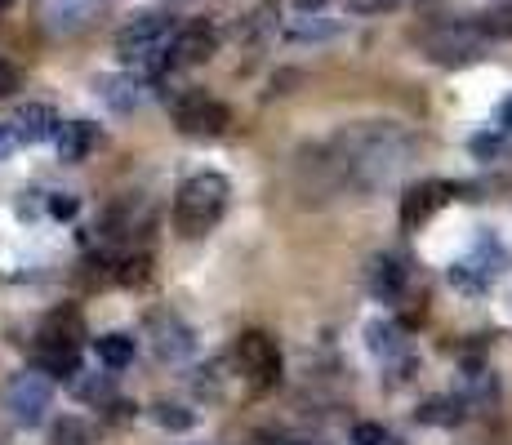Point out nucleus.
<instances>
[{
    "label": "nucleus",
    "mask_w": 512,
    "mask_h": 445,
    "mask_svg": "<svg viewBox=\"0 0 512 445\" xmlns=\"http://www.w3.org/2000/svg\"><path fill=\"white\" fill-rule=\"evenodd\" d=\"M343 156H339V174L357 178V183H383L406 165L410 156V138L392 125H366L339 138Z\"/></svg>",
    "instance_id": "nucleus-1"
},
{
    "label": "nucleus",
    "mask_w": 512,
    "mask_h": 445,
    "mask_svg": "<svg viewBox=\"0 0 512 445\" xmlns=\"http://www.w3.org/2000/svg\"><path fill=\"white\" fill-rule=\"evenodd\" d=\"M228 196H232V187L223 174H214V170L192 174L179 187V196H174V227H179L183 236L214 232L223 219V210H228Z\"/></svg>",
    "instance_id": "nucleus-2"
},
{
    "label": "nucleus",
    "mask_w": 512,
    "mask_h": 445,
    "mask_svg": "<svg viewBox=\"0 0 512 445\" xmlns=\"http://www.w3.org/2000/svg\"><path fill=\"white\" fill-rule=\"evenodd\" d=\"M174 32H179V27L170 23V14H139L116 32V54H121L125 63H143V67H152V72H161V67L170 63Z\"/></svg>",
    "instance_id": "nucleus-3"
},
{
    "label": "nucleus",
    "mask_w": 512,
    "mask_h": 445,
    "mask_svg": "<svg viewBox=\"0 0 512 445\" xmlns=\"http://www.w3.org/2000/svg\"><path fill=\"white\" fill-rule=\"evenodd\" d=\"M232 365L241 379H250L254 388H272L281 379V348L268 330H245L232 343Z\"/></svg>",
    "instance_id": "nucleus-4"
},
{
    "label": "nucleus",
    "mask_w": 512,
    "mask_h": 445,
    "mask_svg": "<svg viewBox=\"0 0 512 445\" xmlns=\"http://www.w3.org/2000/svg\"><path fill=\"white\" fill-rule=\"evenodd\" d=\"M170 112H174V125L192 138H219L232 125V112L219 98L205 94V89H183V94H174Z\"/></svg>",
    "instance_id": "nucleus-5"
},
{
    "label": "nucleus",
    "mask_w": 512,
    "mask_h": 445,
    "mask_svg": "<svg viewBox=\"0 0 512 445\" xmlns=\"http://www.w3.org/2000/svg\"><path fill=\"white\" fill-rule=\"evenodd\" d=\"M49 405H54V383H49L41 370H23L5 383V410L18 428H36V423H45Z\"/></svg>",
    "instance_id": "nucleus-6"
},
{
    "label": "nucleus",
    "mask_w": 512,
    "mask_h": 445,
    "mask_svg": "<svg viewBox=\"0 0 512 445\" xmlns=\"http://www.w3.org/2000/svg\"><path fill=\"white\" fill-rule=\"evenodd\" d=\"M459 192H464V187L446 183V178H428V183H415L406 196H401V227H406V232H419V227L428 223L432 214L441 210V205L455 201Z\"/></svg>",
    "instance_id": "nucleus-7"
},
{
    "label": "nucleus",
    "mask_w": 512,
    "mask_h": 445,
    "mask_svg": "<svg viewBox=\"0 0 512 445\" xmlns=\"http://www.w3.org/2000/svg\"><path fill=\"white\" fill-rule=\"evenodd\" d=\"M214 49H219V27L205 23V18H196V23H187V27L174 32L170 67H196V63H205V58H214Z\"/></svg>",
    "instance_id": "nucleus-8"
},
{
    "label": "nucleus",
    "mask_w": 512,
    "mask_h": 445,
    "mask_svg": "<svg viewBox=\"0 0 512 445\" xmlns=\"http://www.w3.org/2000/svg\"><path fill=\"white\" fill-rule=\"evenodd\" d=\"M147 330H152V348H156L161 361H183V356L196 348L192 330H187L179 316H170V312H156L152 321H147Z\"/></svg>",
    "instance_id": "nucleus-9"
},
{
    "label": "nucleus",
    "mask_w": 512,
    "mask_h": 445,
    "mask_svg": "<svg viewBox=\"0 0 512 445\" xmlns=\"http://www.w3.org/2000/svg\"><path fill=\"white\" fill-rule=\"evenodd\" d=\"M58 116H54V107H45V103H27V107H18V116H14V138L18 143H45V138H54L58 134Z\"/></svg>",
    "instance_id": "nucleus-10"
},
{
    "label": "nucleus",
    "mask_w": 512,
    "mask_h": 445,
    "mask_svg": "<svg viewBox=\"0 0 512 445\" xmlns=\"http://www.w3.org/2000/svg\"><path fill=\"white\" fill-rule=\"evenodd\" d=\"M477 41H481V32L468 23V27H450V32L432 36L428 49H432L437 63H468V58L477 54Z\"/></svg>",
    "instance_id": "nucleus-11"
},
{
    "label": "nucleus",
    "mask_w": 512,
    "mask_h": 445,
    "mask_svg": "<svg viewBox=\"0 0 512 445\" xmlns=\"http://www.w3.org/2000/svg\"><path fill=\"white\" fill-rule=\"evenodd\" d=\"M98 98H103L112 112H134L147 98V85L139 76H103V81H98Z\"/></svg>",
    "instance_id": "nucleus-12"
},
{
    "label": "nucleus",
    "mask_w": 512,
    "mask_h": 445,
    "mask_svg": "<svg viewBox=\"0 0 512 445\" xmlns=\"http://www.w3.org/2000/svg\"><path fill=\"white\" fill-rule=\"evenodd\" d=\"M94 143H98V130L90 121H67V125H58V134H54L58 161H85V156L94 152Z\"/></svg>",
    "instance_id": "nucleus-13"
},
{
    "label": "nucleus",
    "mask_w": 512,
    "mask_h": 445,
    "mask_svg": "<svg viewBox=\"0 0 512 445\" xmlns=\"http://www.w3.org/2000/svg\"><path fill=\"white\" fill-rule=\"evenodd\" d=\"M36 370L54 374V379H67V374L81 370V348H72V343H45V339H36Z\"/></svg>",
    "instance_id": "nucleus-14"
},
{
    "label": "nucleus",
    "mask_w": 512,
    "mask_h": 445,
    "mask_svg": "<svg viewBox=\"0 0 512 445\" xmlns=\"http://www.w3.org/2000/svg\"><path fill=\"white\" fill-rule=\"evenodd\" d=\"M370 290H374V299H383V303L401 299V290H406V267H401V259H392V254L374 259L370 263Z\"/></svg>",
    "instance_id": "nucleus-15"
},
{
    "label": "nucleus",
    "mask_w": 512,
    "mask_h": 445,
    "mask_svg": "<svg viewBox=\"0 0 512 445\" xmlns=\"http://www.w3.org/2000/svg\"><path fill=\"white\" fill-rule=\"evenodd\" d=\"M36 339H45V343H72V348H81V339H85L81 312H72V308H67V312H49Z\"/></svg>",
    "instance_id": "nucleus-16"
},
{
    "label": "nucleus",
    "mask_w": 512,
    "mask_h": 445,
    "mask_svg": "<svg viewBox=\"0 0 512 445\" xmlns=\"http://www.w3.org/2000/svg\"><path fill=\"white\" fill-rule=\"evenodd\" d=\"M277 18H281V5H277V0H268V5H259V9H250V14L236 23V41L259 45L263 36L277 32Z\"/></svg>",
    "instance_id": "nucleus-17"
},
{
    "label": "nucleus",
    "mask_w": 512,
    "mask_h": 445,
    "mask_svg": "<svg viewBox=\"0 0 512 445\" xmlns=\"http://www.w3.org/2000/svg\"><path fill=\"white\" fill-rule=\"evenodd\" d=\"M464 414V397H428L419 405V423H428V428H455V423H464Z\"/></svg>",
    "instance_id": "nucleus-18"
},
{
    "label": "nucleus",
    "mask_w": 512,
    "mask_h": 445,
    "mask_svg": "<svg viewBox=\"0 0 512 445\" xmlns=\"http://www.w3.org/2000/svg\"><path fill=\"white\" fill-rule=\"evenodd\" d=\"M94 352L107 370H125L134 361V339L130 334H103V339H94Z\"/></svg>",
    "instance_id": "nucleus-19"
},
{
    "label": "nucleus",
    "mask_w": 512,
    "mask_h": 445,
    "mask_svg": "<svg viewBox=\"0 0 512 445\" xmlns=\"http://www.w3.org/2000/svg\"><path fill=\"white\" fill-rule=\"evenodd\" d=\"M49 445H94V428L85 419H76V414H63L49 428Z\"/></svg>",
    "instance_id": "nucleus-20"
},
{
    "label": "nucleus",
    "mask_w": 512,
    "mask_h": 445,
    "mask_svg": "<svg viewBox=\"0 0 512 445\" xmlns=\"http://www.w3.org/2000/svg\"><path fill=\"white\" fill-rule=\"evenodd\" d=\"M472 27H477L481 36H512V5H495V9H486V14L472 18Z\"/></svg>",
    "instance_id": "nucleus-21"
},
{
    "label": "nucleus",
    "mask_w": 512,
    "mask_h": 445,
    "mask_svg": "<svg viewBox=\"0 0 512 445\" xmlns=\"http://www.w3.org/2000/svg\"><path fill=\"white\" fill-rule=\"evenodd\" d=\"M152 419L161 423V428H170V432H187V428L196 423V414H192V410H183V405L156 401V405H152Z\"/></svg>",
    "instance_id": "nucleus-22"
},
{
    "label": "nucleus",
    "mask_w": 512,
    "mask_h": 445,
    "mask_svg": "<svg viewBox=\"0 0 512 445\" xmlns=\"http://www.w3.org/2000/svg\"><path fill=\"white\" fill-rule=\"evenodd\" d=\"M112 374H98V379H76V397L90 405H112Z\"/></svg>",
    "instance_id": "nucleus-23"
},
{
    "label": "nucleus",
    "mask_w": 512,
    "mask_h": 445,
    "mask_svg": "<svg viewBox=\"0 0 512 445\" xmlns=\"http://www.w3.org/2000/svg\"><path fill=\"white\" fill-rule=\"evenodd\" d=\"M366 334H370V348H374V352H397V348H401V343H397V325L374 321Z\"/></svg>",
    "instance_id": "nucleus-24"
},
{
    "label": "nucleus",
    "mask_w": 512,
    "mask_h": 445,
    "mask_svg": "<svg viewBox=\"0 0 512 445\" xmlns=\"http://www.w3.org/2000/svg\"><path fill=\"white\" fill-rule=\"evenodd\" d=\"M352 445H392V437L379 423H357V428H352Z\"/></svg>",
    "instance_id": "nucleus-25"
},
{
    "label": "nucleus",
    "mask_w": 512,
    "mask_h": 445,
    "mask_svg": "<svg viewBox=\"0 0 512 445\" xmlns=\"http://www.w3.org/2000/svg\"><path fill=\"white\" fill-rule=\"evenodd\" d=\"M147 267H152V263H147L143 254H139V259H125V263H121V281H125V285H143V281H147Z\"/></svg>",
    "instance_id": "nucleus-26"
},
{
    "label": "nucleus",
    "mask_w": 512,
    "mask_h": 445,
    "mask_svg": "<svg viewBox=\"0 0 512 445\" xmlns=\"http://www.w3.org/2000/svg\"><path fill=\"white\" fill-rule=\"evenodd\" d=\"M14 89H23V72L14 63H0V98H9Z\"/></svg>",
    "instance_id": "nucleus-27"
},
{
    "label": "nucleus",
    "mask_w": 512,
    "mask_h": 445,
    "mask_svg": "<svg viewBox=\"0 0 512 445\" xmlns=\"http://www.w3.org/2000/svg\"><path fill=\"white\" fill-rule=\"evenodd\" d=\"M397 0H348L352 14H383V9H392Z\"/></svg>",
    "instance_id": "nucleus-28"
},
{
    "label": "nucleus",
    "mask_w": 512,
    "mask_h": 445,
    "mask_svg": "<svg viewBox=\"0 0 512 445\" xmlns=\"http://www.w3.org/2000/svg\"><path fill=\"white\" fill-rule=\"evenodd\" d=\"M14 143H18L14 130H9V125H0V161H5V156L14 152Z\"/></svg>",
    "instance_id": "nucleus-29"
},
{
    "label": "nucleus",
    "mask_w": 512,
    "mask_h": 445,
    "mask_svg": "<svg viewBox=\"0 0 512 445\" xmlns=\"http://www.w3.org/2000/svg\"><path fill=\"white\" fill-rule=\"evenodd\" d=\"M49 210H54L58 219H72V214H76V201H72V196H67V201H63V196H58V201L49 205Z\"/></svg>",
    "instance_id": "nucleus-30"
},
{
    "label": "nucleus",
    "mask_w": 512,
    "mask_h": 445,
    "mask_svg": "<svg viewBox=\"0 0 512 445\" xmlns=\"http://www.w3.org/2000/svg\"><path fill=\"white\" fill-rule=\"evenodd\" d=\"M330 0H294V9H303V14H312V9H326Z\"/></svg>",
    "instance_id": "nucleus-31"
},
{
    "label": "nucleus",
    "mask_w": 512,
    "mask_h": 445,
    "mask_svg": "<svg viewBox=\"0 0 512 445\" xmlns=\"http://www.w3.org/2000/svg\"><path fill=\"white\" fill-rule=\"evenodd\" d=\"M499 121H504L508 130H512V98H504V107H499Z\"/></svg>",
    "instance_id": "nucleus-32"
},
{
    "label": "nucleus",
    "mask_w": 512,
    "mask_h": 445,
    "mask_svg": "<svg viewBox=\"0 0 512 445\" xmlns=\"http://www.w3.org/2000/svg\"><path fill=\"white\" fill-rule=\"evenodd\" d=\"M290 445H326V441H290Z\"/></svg>",
    "instance_id": "nucleus-33"
},
{
    "label": "nucleus",
    "mask_w": 512,
    "mask_h": 445,
    "mask_svg": "<svg viewBox=\"0 0 512 445\" xmlns=\"http://www.w3.org/2000/svg\"><path fill=\"white\" fill-rule=\"evenodd\" d=\"M0 445H9V432L5 428H0Z\"/></svg>",
    "instance_id": "nucleus-34"
},
{
    "label": "nucleus",
    "mask_w": 512,
    "mask_h": 445,
    "mask_svg": "<svg viewBox=\"0 0 512 445\" xmlns=\"http://www.w3.org/2000/svg\"><path fill=\"white\" fill-rule=\"evenodd\" d=\"M5 5H9V0H0V9H5Z\"/></svg>",
    "instance_id": "nucleus-35"
},
{
    "label": "nucleus",
    "mask_w": 512,
    "mask_h": 445,
    "mask_svg": "<svg viewBox=\"0 0 512 445\" xmlns=\"http://www.w3.org/2000/svg\"><path fill=\"white\" fill-rule=\"evenodd\" d=\"M423 5H432V0H423Z\"/></svg>",
    "instance_id": "nucleus-36"
}]
</instances>
